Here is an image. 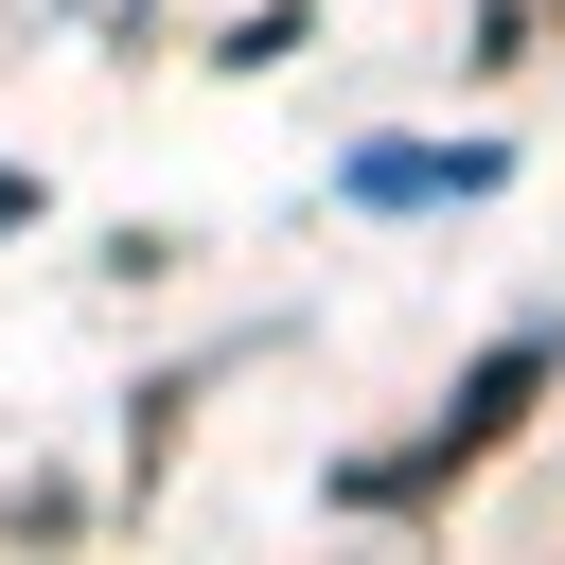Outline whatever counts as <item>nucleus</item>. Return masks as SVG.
<instances>
[{"instance_id":"1","label":"nucleus","mask_w":565,"mask_h":565,"mask_svg":"<svg viewBox=\"0 0 565 565\" xmlns=\"http://www.w3.org/2000/svg\"><path fill=\"white\" fill-rule=\"evenodd\" d=\"M530 388H547V353H530V335H512V353H477V388L441 406V441H406V459H353V494H371V512H406V494H441V477H459L477 441H512V406H530Z\"/></svg>"},{"instance_id":"2","label":"nucleus","mask_w":565,"mask_h":565,"mask_svg":"<svg viewBox=\"0 0 565 565\" xmlns=\"http://www.w3.org/2000/svg\"><path fill=\"white\" fill-rule=\"evenodd\" d=\"M477 177H494V159H406V141H388V159H353V194H371V212H406V194H477Z\"/></svg>"}]
</instances>
